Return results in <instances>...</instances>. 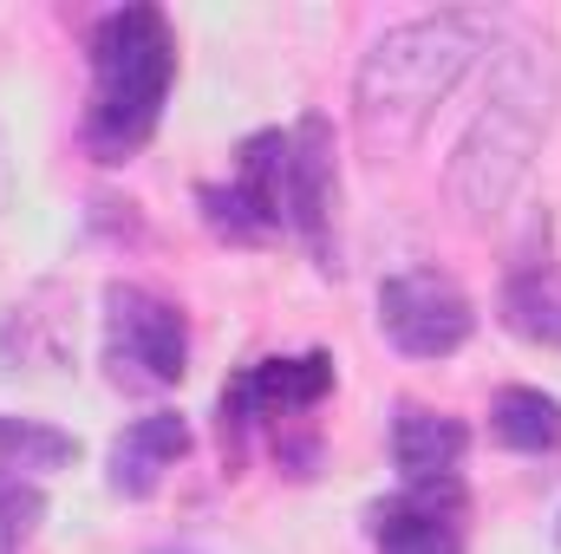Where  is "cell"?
Masks as SVG:
<instances>
[{
  "mask_svg": "<svg viewBox=\"0 0 561 554\" xmlns=\"http://www.w3.org/2000/svg\"><path fill=\"white\" fill-rule=\"evenodd\" d=\"M490 39H496V20L470 13V7H444V13L386 26L353 72V125H359L366 150L373 157L412 150Z\"/></svg>",
  "mask_w": 561,
  "mask_h": 554,
  "instance_id": "1",
  "label": "cell"
},
{
  "mask_svg": "<svg viewBox=\"0 0 561 554\" xmlns=\"http://www.w3.org/2000/svg\"><path fill=\"white\" fill-rule=\"evenodd\" d=\"M561 105V53L556 39H510L490 66V92L477 105V118L463 125V138L450 150V203L470 222H496L516 189L529 183L549 125Z\"/></svg>",
  "mask_w": 561,
  "mask_h": 554,
  "instance_id": "2",
  "label": "cell"
},
{
  "mask_svg": "<svg viewBox=\"0 0 561 554\" xmlns=\"http://www.w3.org/2000/svg\"><path fill=\"white\" fill-rule=\"evenodd\" d=\"M92 99H85V150L99 163H131L157 138L170 85H176V26L163 7H112L99 13L92 39Z\"/></svg>",
  "mask_w": 561,
  "mask_h": 554,
  "instance_id": "3",
  "label": "cell"
},
{
  "mask_svg": "<svg viewBox=\"0 0 561 554\" xmlns=\"http://www.w3.org/2000/svg\"><path fill=\"white\" fill-rule=\"evenodd\" d=\"M229 189L249 203L262 235H294L320 268H333V203H340V170H333V131L320 112L255 131L236 150Z\"/></svg>",
  "mask_w": 561,
  "mask_h": 554,
  "instance_id": "4",
  "label": "cell"
},
{
  "mask_svg": "<svg viewBox=\"0 0 561 554\" xmlns=\"http://www.w3.org/2000/svg\"><path fill=\"white\" fill-rule=\"evenodd\" d=\"M105 379L118 392H170L190 372V320L176 300H163L144 280L105 287Z\"/></svg>",
  "mask_w": 561,
  "mask_h": 554,
  "instance_id": "5",
  "label": "cell"
},
{
  "mask_svg": "<svg viewBox=\"0 0 561 554\" xmlns=\"http://www.w3.org/2000/svg\"><path fill=\"white\" fill-rule=\"evenodd\" d=\"M333 392V353H287V359H255L242 366L222 399H216V430H222V463L236 470L249 457V437L268 430L287 437L307 412H320Z\"/></svg>",
  "mask_w": 561,
  "mask_h": 554,
  "instance_id": "6",
  "label": "cell"
},
{
  "mask_svg": "<svg viewBox=\"0 0 561 554\" xmlns=\"http://www.w3.org/2000/svg\"><path fill=\"white\" fill-rule=\"evenodd\" d=\"M379 333L405 359H450L477 333V307L444 268H399L379 280Z\"/></svg>",
  "mask_w": 561,
  "mask_h": 554,
  "instance_id": "7",
  "label": "cell"
},
{
  "mask_svg": "<svg viewBox=\"0 0 561 554\" xmlns=\"http://www.w3.org/2000/svg\"><path fill=\"white\" fill-rule=\"evenodd\" d=\"M463 516H470L463 476H437V483H405L386 503H373L366 535H373V554H463L470 549Z\"/></svg>",
  "mask_w": 561,
  "mask_h": 554,
  "instance_id": "8",
  "label": "cell"
},
{
  "mask_svg": "<svg viewBox=\"0 0 561 554\" xmlns=\"http://www.w3.org/2000/svg\"><path fill=\"white\" fill-rule=\"evenodd\" d=\"M183 457H190V417L183 412H144L112 437V450H105V483H112V496L144 503V496H157V483H163Z\"/></svg>",
  "mask_w": 561,
  "mask_h": 554,
  "instance_id": "9",
  "label": "cell"
},
{
  "mask_svg": "<svg viewBox=\"0 0 561 554\" xmlns=\"http://www.w3.org/2000/svg\"><path fill=\"white\" fill-rule=\"evenodd\" d=\"M0 359H7L13 372H20V366L53 372V366L72 359V307H66V293H59L53 280L7 307V320H0Z\"/></svg>",
  "mask_w": 561,
  "mask_h": 554,
  "instance_id": "10",
  "label": "cell"
},
{
  "mask_svg": "<svg viewBox=\"0 0 561 554\" xmlns=\"http://www.w3.org/2000/svg\"><path fill=\"white\" fill-rule=\"evenodd\" d=\"M470 457V424L450 412H431V405H399L392 417V463L405 483H437V476H457Z\"/></svg>",
  "mask_w": 561,
  "mask_h": 554,
  "instance_id": "11",
  "label": "cell"
},
{
  "mask_svg": "<svg viewBox=\"0 0 561 554\" xmlns=\"http://www.w3.org/2000/svg\"><path fill=\"white\" fill-rule=\"evenodd\" d=\"M503 326L529 346H561V262L523 255L503 280Z\"/></svg>",
  "mask_w": 561,
  "mask_h": 554,
  "instance_id": "12",
  "label": "cell"
},
{
  "mask_svg": "<svg viewBox=\"0 0 561 554\" xmlns=\"http://www.w3.org/2000/svg\"><path fill=\"white\" fill-rule=\"evenodd\" d=\"M490 437L516 457H561V399L542 385H503L490 399Z\"/></svg>",
  "mask_w": 561,
  "mask_h": 554,
  "instance_id": "13",
  "label": "cell"
},
{
  "mask_svg": "<svg viewBox=\"0 0 561 554\" xmlns=\"http://www.w3.org/2000/svg\"><path fill=\"white\" fill-rule=\"evenodd\" d=\"M79 457V437L39 424V417H7L0 412V470L13 476H46V470H66Z\"/></svg>",
  "mask_w": 561,
  "mask_h": 554,
  "instance_id": "14",
  "label": "cell"
},
{
  "mask_svg": "<svg viewBox=\"0 0 561 554\" xmlns=\"http://www.w3.org/2000/svg\"><path fill=\"white\" fill-rule=\"evenodd\" d=\"M46 522V489L33 483V476H13V470H0V554L20 549L33 529Z\"/></svg>",
  "mask_w": 561,
  "mask_h": 554,
  "instance_id": "15",
  "label": "cell"
},
{
  "mask_svg": "<svg viewBox=\"0 0 561 554\" xmlns=\"http://www.w3.org/2000/svg\"><path fill=\"white\" fill-rule=\"evenodd\" d=\"M7 203H13V157H7V138H0V216H7Z\"/></svg>",
  "mask_w": 561,
  "mask_h": 554,
  "instance_id": "16",
  "label": "cell"
},
{
  "mask_svg": "<svg viewBox=\"0 0 561 554\" xmlns=\"http://www.w3.org/2000/svg\"><path fill=\"white\" fill-rule=\"evenodd\" d=\"M556 542H561V529H556Z\"/></svg>",
  "mask_w": 561,
  "mask_h": 554,
  "instance_id": "17",
  "label": "cell"
}]
</instances>
